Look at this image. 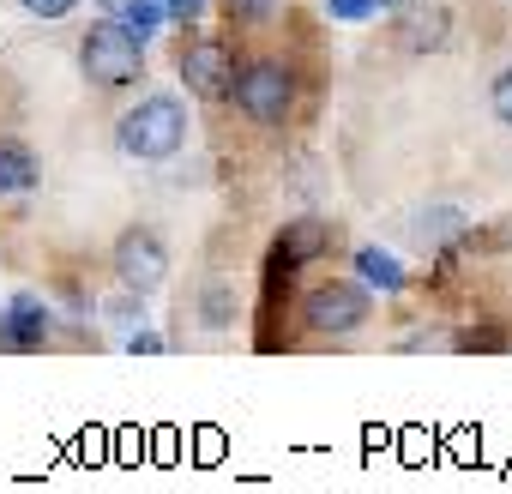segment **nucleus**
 <instances>
[{"mask_svg":"<svg viewBox=\"0 0 512 494\" xmlns=\"http://www.w3.org/2000/svg\"><path fill=\"white\" fill-rule=\"evenodd\" d=\"M187 103L175 97V91H151V97H139L121 121H115V145L133 157V163H169V157H181V145H187Z\"/></svg>","mask_w":512,"mask_h":494,"instance_id":"1","label":"nucleus"},{"mask_svg":"<svg viewBox=\"0 0 512 494\" xmlns=\"http://www.w3.org/2000/svg\"><path fill=\"white\" fill-rule=\"evenodd\" d=\"M79 73H85L97 91L145 85V43H139L121 19H97V25L79 37Z\"/></svg>","mask_w":512,"mask_h":494,"instance_id":"2","label":"nucleus"},{"mask_svg":"<svg viewBox=\"0 0 512 494\" xmlns=\"http://www.w3.org/2000/svg\"><path fill=\"white\" fill-rule=\"evenodd\" d=\"M223 103H235L253 127H284L290 109H296V73L284 61H272V55L247 61V67H235V85H229Z\"/></svg>","mask_w":512,"mask_h":494,"instance_id":"3","label":"nucleus"},{"mask_svg":"<svg viewBox=\"0 0 512 494\" xmlns=\"http://www.w3.org/2000/svg\"><path fill=\"white\" fill-rule=\"evenodd\" d=\"M368 314H374V290H362L356 278H326L302 296V326L314 338H350L368 326Z\"/></svg>","mask_w":512,"mask_h":494,"instance_id":"4","label":"nucleus"},{"mask_svg":"<svg viewBox=\"0 0 512 494\" xmlns=\"http://www.w3.org/2000/svg\"><path fill=\"white\" fill-rule=\"evenodd\" d=\"M109 272H115V284L133 290V296H157L163 278H169V241H163L151 223L121 229L115 247H109Z\"/></svg>","mask_w":512,"mask_h":494,"instance_id":"5","label":"nucleus"},{"mask_svg":"<svg viewBox=\"0 0 512 494\" xmlns=\"http://www.w3.org/2000/svg\"><path fill=\"white\" fill-rule=\"evenodd\" d=\"M332 247H338V229H332L326 217H290V223L278 229V241H272V260H266V302L290 284V272L326 260Z\"/></svg>","mask_w":512,"mask_h":494,"instance_id":"6","label":"nucleus"},{"mask_svg":"<svg viewBox=\"0 0 512 494\" xmlns=\"http://www.w3.org/2000/svg\"><path fill=\"white\" fill-rule=\"evenodd\" d=\"M235 67H241V61H235V43H229V37H193V43L181 49V61H175L187 97H199V103H223L229 85H235Z\"/></svg>","mask_w":512,"mask_h":494,"instance_id":"7","label":"nucleus"},{"mask_svg":"<svg viewBox=\"0 0 512 494\" xmlns=\"http://www.w3.org/2000/svg\"><path fill=\"white\" fill-rule=\"evenodd\" d=\"M55 344V308L37 290H13L0 302V356H37Z\"/></svg>","mask_w":512,"mask_h":494,"instance_id":"8","label":"nucleus"},{"mask_svg":"<svg viewBox=\"0 0 512 494\" xmlns=\"http://www.w3.org/2000/svg\"><path fill=\"white\" fill-rule=\"evenodd\" d=\"M392 37H398V49H410V55H440V49L452 43V19H446V7H410V13L392 25Z\"/></svg>","mask_w":512,"mask_h":494,"instance_id":"9","label":"nucleus"},{"mask_svg":"<svg viewBox=\"0 0 512 494\" xmlns=\"http://www.w3.org/2000/svg\"><path fill=\"white\" fill-rule=\"evenodd\" d=\"M43 187V163L25 139H0V199H19Z\"/></svg>","mask_w":512,"mask_h":494,"instance_id":"10","label":"nucleus"},{"mask_svg":"<svg viewBox=\"0 0 512 494\" xmlns=\"http://www.w3.org/2000/svg\"><path fill=\"white\" fill-rule=\"evenodd\" d=\"M350 266H356V284H362V290H380V296H398V290L410 284V278H404V260L392 254V247H356Z\"/></svg>","mask_w":512,"mask_h":494,"instance_id":"11","label":"nucleus"},{"mask_svg":"<svg viewBox=\"0 0 512 494\" xmlns=\"http://www.w3.org/2000/svg\"><path fill=\"white\" fill-rule=\"evenodd\" d=\"M464 229H470V217H464L458 205H434V211H422V217H416V241H422V247L464 241Z\"/></svg>","mask_w":512,"mask_h":494,"instance_id":"12","label":"nucleus"},{"mask_svg":"<svg viewBox=\"0 0 512 494\" xmlns=\"http://www.w3.org/2000/svg\"><path fill=\"white\" fill-rule=\"evenodd\" d=\"M109 19H121L139 43H151L163 25H169V13H163V0H115V13Z\"/></svg>","mask_w":512,"mask_h":494,"instance_id":"13","label":"nucleus"},{"mask_svg":"<svg viewBox=\"0 0 512 494\" xmlns=\"http://www.w3.org/2000/svg\"><path fill=\"white\" fill-rule=\"evenodd\" d=\"M404 0H326V19H338V25H368V19H380V13H398Z\"/></svg>","mask_w":512,"mask_h":494,"instance_id":"14","label":"nucleus"},{"mask_svg":"<svg viewBox=\"0 0 512 494\" xmlns=\"http://www.w3.org/2000/svg\"><path fill=\"white\" fill-rule=\"evenodd\" d=\"M452 350H464V356H500V350H512V338H506L494 320H482V332H458Z\"/></svg>","mask_w":512,"mask_h":494,"instance_id":"15","label":"nucleus"},{"mask_svg":"<svg viewBox=\"0 0 512 494\" xmlns=\"http://www.w3.org/2000/svg\"><path fill=\"white\" fill-rule=\"evenodd\" d=\"M284 13V0H223V19L229 25H266Z\"/></svg>","mask_w":512,"mask_h":494,"instance_id":"16","label":"nucleus"},{"mask_svg":"<svg viewBox=\"0 0 512 494\" xmlns=\"http://www.w3.org/2000/svg\"><path fill=\"white\" fill-rule=\"evenodd\" d=\"M199 320H205V326H229V320H235V290H229V284H205Z\"/></svg>","mask_w":512,"mask_h":494,"instance_id":"17","label":"nucleus"},{"mask_svg":"<svg viewBox=\"0 0 512 494\" xmlns=\"http://www.w3.org/2000/svg\"><path fill=\"white\" fill-rule=\"evenodd\" d=\"M103 314H109L115 326H145V296H133V290H121L115 302H103Z\"/></svg>","mask_w":512,"mask_h":494,"instance_id":"18","label":"nucleus"},{"mask_svg":"<svg viewBox=\"0 0 512 494\" xmlns=\"http://www.w3.org/2000/svg\"><path fill=\"white\" fill-rule=\"evenodd\" d=\"M488 109H494V121H500V127H512V67L488 85Z\"/></svg>","mask_w":512,"mask_h":494,"instance_id":"19","label":"nucleus"},{"mask_svg":"<svg viewBox=\"0 0 512 494\" xmlns=\"http://www.w3.org/2000/svg\"><path fill=\"white\" fill-rule=\"evenodd\" d=\"M19 7H25L31 19H43V25H55V19H67V13H79V0H19Z\"/></svg>","mask_w":512,"mask_h":494,"instance_id":"20","label":"nucleus"},{"mask_svg":"<svg viewBox=\"0 0 512 494\" xmlns=\"http://www.w3.org/2000/svg\"><path fill=\"white\" fill-rule=\"evenodd\" d=\"M205 7H211V0H163L169 25H199V19H205Z\"/></svg>","mask_w":512,"mask_h":494,"instance_id":"21","label":"nucleus"},{"mask_svg":"<svg viewBox=\"0 0 512 494\" xmlns=\"http://www.w3.org/2000/svg\"><path fill=\"white\" fill-rule=\"evenodd\" d=\"M163 350H169V344H163V332H145V326H139V332H127V356H163Z\"/></svg>","mask_w":512,"mask_h":494,"instance_id":"22","label":"nucleus"}]
</instances>
